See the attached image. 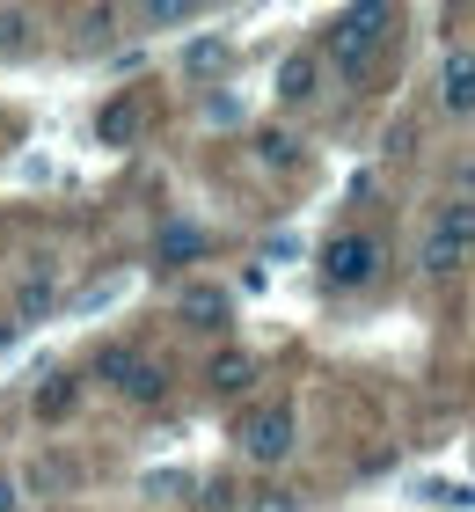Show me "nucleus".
I'll return each instance as SVG.
<instances>
[{
  "instance_id": "1",
  "label": "nucleus",
  "mask_w": 475,
  "mask_h": 512,
  "mask_svg": "<svg viewBox=\"0 0 475 512\" xmlns=\"http://www.w3.org/2000/svg\"><path fill=\"white\" fill-rule=\"evenodd\" d=\"M402 30V8H388V0H359V8H337L322 22V44H315V59L322 66H337L344 81H366L373 74V59L395 44Z\"/></svg>"
},
{
  "instance_id": "2",
  "label": "nucleus",
  "mask_w": 475,
  "mask_h": 512,
  "mask_svg": "<svg viewBox=\"0 0 475 512\" xmlns=\"http://www.w3.org/2000/svg\"><path fill=\"white\" fill-rule=\"evenodd\" d=\"M380 264H388V242L373 235V227H344V235H329L322 256H315V271H322V286L329 293H366Z\"/></svg>"
},
{
  "instance_id": "3",
  "label": "nucleus",
  "mask_w": 475,
  "mask_h": 512,
  "mask_svg": "<svg viewBox=\"0 0 475 512\" xmlns=\"http://www.w3.org/2000/svg\"><path fill=\"white\" fill-rule=\"evenodd\" d=\"M234 439H242V454L256 469H278V461L300 447V410L285 403V395H271V403H256L242 425H234Z\"/></svg>"
},
{
  "instance_id": "4",
  "label": "nucleus",
  "mask_w": 475,
  "mask_h": 512,
  "mask_svg": "<svg viewBox=\"0 0 475 512\" xmlns=\"http://www.w3.org/2000/svg\"><path fill=\"white\" fill-rule=\"evenodd\" d=\"M468 249H475V205H468V198H446L439 213H432V227H424L417 264L432 271V278H446V271L468 264Z\"/></svg>"
},
{
  "instance_id": "5",
  "label": "nucleus",
  "mask_w": 475,
  "mask_h": 512,
  "mask_svg": "<svg viewBox=\"0 0 475 512\" xmlns=\"http://www.w3.org/2000/svg\"><path fill=\"white\" fill-rule=\"evenodd\" d=\"M176 322H183V330H198V337H227L234 330V293L212 286V278H198V286L176 293Z\"/></svg>"
},
{
  "instance_id": "6",
  "label": "nucleus",
  "mask_w": 475,
  "mask_h": 512,
  "mask_svg": "<svg viewBox=\"0 0 475 512\" xmlns=\"http://www.w3.org/2000/svg\"><path fill=\"white\" fill-rule=\"evenodd\" d=\"M139 132H147V96H139V88H117V96L95 110V139H103V147H132Z\"/></svg>"
},
{
  "instance_id": "7",
  "label": "nucleus",
  "mask_w": 475,
  "mask_h": 512,
  "mask_svg": "<svg viewBox=\"0 0 475 512\" xmlns=\"http://www.w3.org/2000/svg\"><path fill=\"white\" fill-rule=\"evenodd\" d=\"M74 410H81V374H74V366H52V374L30 388V417H37V425H66Z\"/></svg>"
},
{
  "instance_id": "8",
  "label": "nucleus",
  "mask_w": 475,
  "mask_h": 512,
  "mask_svg": "<svg viewBox=\"0 0 475 512\" xmlns=\"http://www.w3.org/2000/svg\"><path fill=\"white\" fill-rule=\"evenodd\" d=\"M271 88H278V103H285V110L315 103V96H322V59H315V44H307V52H285V59H278V81H271Z\"/></svg>"
},
{
  "instance_id": "9",
  "label": "nucleus",
  "mask_w": 475,
  "mask_h": 512,
  "mask_svg": "<svg viewBox=\"0 0 475 512\" xmlns=\"http://www.w3.org/2000/svg\"><path fill=\"white\" fill-rule=\"evenodd\" d=\"M205 388L220 395V403H234V395H249V388H256V359L242 352V344H220V352L205 359Z\"/></svg>"
},
{
  "instance_id": "10",
  "label": "nucleus",
  "mask_w": 475,
  "mask_h": 512,
  "mask_svg": "<svg viewBox=\"0 0 475 512\" xmlns=\"http://www.w3.org/2000/svg\"><path fill=\"white\" fill-rule=\"evenodd\" d=\"M439 110L446 118H475V52L468 44L446 52V66H439Z\"/></svg>"
},
{
  "instance_id": "11",
  "label": "nucleus",
  "mask_w": 475,
  "mask_h": 512,
  "mask_svg": "<svg viewBox=\"0 0 475 512\" xmlns=\"http://www.w3.org/2000/svg\"><path fill=\"white\" fill-rule=\"evenodd\" d=\"M139 359H147L139 344L110 337V344H95V359H88V381H103V388H117V395H125V381L139 374Z\"/></svg>"
},
{
  "instance_id": "12",
  "label": "nucleus",
  "mask_w": 475,
  "mask_h": 512,
  "mask_svg": "<svg viewBox=\"0 0 475 512\" xmlns=\"http://www.w3.org/2000/svg\"><path fill=\"white\" fill-rule=\"evenodd\" d=\"M198 256H205V227L169 220V227L154 235V264H161V271H183V264H198Z\"/></svg>"
},
{
  "instance_id": "13",
  "label": "nucleus",
  "mask_w": 475,
  "mask_h": 512,
  "mask_svg": "<svg viewBox=\"0 0 475 512\" xmlns=\"http://www.w3.org/2000/svg\"><path fill=\"white\" fill-rule=\"evenodd\" d=\"M52 300H59V286H52V271H30L22 278V293H15V322H37V315H52Z\"/></svg>"
},
{
  "instance_id": "14",
  "label": "nucleus",
  "mask_w": 475,
  "mask_h": 512,
  "mask_svg": "<svg viewBox=\"0 0 475 512\" xmlns=\"http://www.w3.org/2000/svg\"><path fill=\"white\" fill-rule=\"evenodd\" d=\"M125 403H139V410H154V403H169V366H154V359H139V374L125 381Z\"/></svg>"
},
{
  "instance_id": "15",
  "label": "nucleus",
  "mask_w": 475,
  "mask_h": 512,
  "mask_svg": "<svg viewBox=\"0 0 475 512\" xmlns=\"http://www.w3.org/2000/svg\"><path fill=\"white\" fill-rule=\"evenodd\" d=\"M256 161H264V169H300V139L264 125V132H256Z\"/></svg>"
},
{
  "instance_id": "16",
  "label": "nucleus",
  "mask_w": 475,
  "mask_h": 512,
  "mask_svg": "<svg viewBox=\"0 0 475 512\" xmlns=\"http://www.w3.org/2000/svg\"><path fill=\"white\" fill-rule=\"evenodd\" d=\"M30 30H37V15L30 8H0V52H30Z\"/></svg>"
},
{
  "instance_id": "17",
  "label": "nucleus",
  "mask_w": 475,
  "mask_h": 512,
  "mask_svg": "<svg viewBox=\"0 0 475 512\" xmlns=\"http://www.w3.org/2000/svg\"><path fill=\"white\" fill-rule=\"evenodd\" d=\"M139 22H147V30H176V22H198V0H147V8H139Z\"/></svg>"
},
{
  "instance_id": "18",
  "label": "nucleus",
  "mask_w": 475,
  "mask_h": 512,
  "mask_svg": "<svg viewBox=\"0 0 475 512\" xmlns=\"http://www.w3.org/2000/svg\"><path fill=\"white\" fill-rule=\"evenodd\" d=\"M220 66H227V44H190V74H220Z\"/></svg>"
},
{
  "instance_id": "19",
  "label": "nucleus",
  "mask_w": 475,
  "mask_h": 512,
  "mask_svg": "<svg viewBox=\"0 0 475 512\" xmlns=\"http://www.w3.org/2000/svg\"><path fill=\"white\" fill-rule=\"evenodd\" d=\"M110 22H117V8H88V15H81V44H103Z\"/></svg>"
},
{
  "instance_id": "20",
  "label": "nucleus",
  "mask_w": 475,
  "mask_h": 512,
  "mask_svg": "<svg viewBox=\"0 0 475 512\" xmlns=\"http://www.w3.org/2000/svg\"><path fill=\"white\" fill-rule=\"evenodd\" d=\"M0 512H22V483L15 476H0Z\"/></svg>"
},
{
  "instance_id": "21",
  "label": "nucleus",
  "mask_w": 475,
  "mask_h": 512,
  "mask_svg": "<svg viewBox=\"0 0 475 512\" xmlns=\"http://www.w3.org/2000/svg\"><path fill=\"white\" fill-rule=\"evenodd\" d=\"M249 512H293V498H285V491H264V498H256Z\"/></svg>"
},
{
  "instance_id": "22",
  "label": "nucleus",
  "mask_w": 475,
  "mask_h": 512,
  "mask_svg": "<svg viewBox=\"0 0 475 512\" xmlns=\"http://www.w3.org/2000/svg\"><path fill=\"white\" fill-rule=\"evenodd\" d=\"M461 198H468V205H475V154H468V161H461Z\"/></svg>"
}]
</instances>
